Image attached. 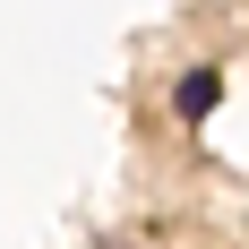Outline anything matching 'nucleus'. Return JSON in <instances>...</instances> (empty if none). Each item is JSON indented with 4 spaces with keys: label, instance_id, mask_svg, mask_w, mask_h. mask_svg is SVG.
I'll list each match as a JSON object with an SVG mask.
<instances>
[{
    "label": "nucleus",
    "instance_id": "1",
    "mask_svg": "<svg viewBox=\"0 0 249 249\" xmlns=\"http://www.w3.org/2000/svg\"><path fill=\"white\" fill-rule=\"evenodd\" d=\"M215 103H224V69H189L172 86V112H180V121H206Z\"/></svg>",
    "mask_w": 249,
    "mask_h": 249
}]
</instances>
